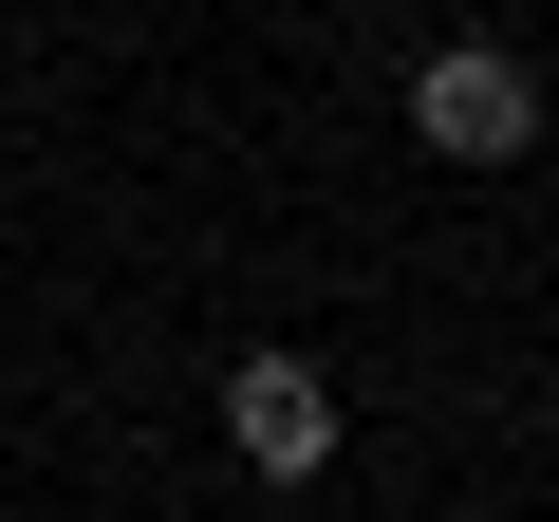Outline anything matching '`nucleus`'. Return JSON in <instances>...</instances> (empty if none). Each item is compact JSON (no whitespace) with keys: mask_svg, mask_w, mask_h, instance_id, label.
I'll return each instance as SVG.
<instances>
[{"mask_svg":"<svg viewBox=\"0 0 559 522\" xmlns=\"http://www.w3.org/2000/svg\"><path fill=\"white\" fill-rule=\"evenodd\" d=\"M224 448H242L261 485H318V466H336V373H318V355H242V373H224Z\"/></svg>","mask_w":559,"mask_h":522,"instance_id":"2","label":"nucleus"},{"mask_svg":"<svg viewBox=\"0 0 559 522\" xmlns=\"http://www.w3.org/2000/svg\"><path fill=\"white\" fill-rule=\"evenodd\" d=\"M411 150H448V168H522V150H540V75H522L503 38H429V57H411Z\"/></svg>","mask_w":559,"mask_h":522,"instance_id":"1","label":"nucleus"}]
</instances>
